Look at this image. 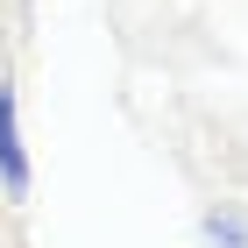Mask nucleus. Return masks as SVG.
I'll return each mask as SVG.
<instances>
[{
    "label": "nucleus",
    "mask_w": 248,
    "mask_h": 248,
    "mask_svg": "<svg viewBox=\"0 0 248 248\" xmlns=\"http://www.w3.org/2000/svg\"><path fill=\"white\" fill-rule=\"evenodd\" d=\"M206 234H213L220 248H241V220H206Z\"/></svg>",
    "instance_id": "nucleus-2"
},
{
    "label": "nucleus",
    "mask_w": 248,
    "mask_h": 248,
    "mask_svg": "<svg viewBox=\"0 0 248 248\" xmlns=\"http://www.w3.org/2000/svg\"><path fill=\"white\" fill-rule=\"evenodd\" d=\"M0 177H7V191H29V156L15 142V93L7 85H0Z\"/></svg>",
    "instance_id": "nucleus-1"
}]
</instances>
